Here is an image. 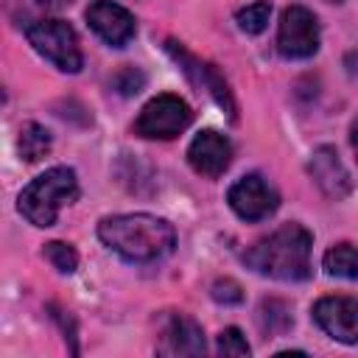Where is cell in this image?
Here are the masks:
<instances>
[{
	"instance_id": "cell-1",
	"label": "cell",
	"mask_w": 358,
	"mask_h": 358,
	"mask_svg": "<svg viewBox=\"0 0 358 358\" xmlns=\"http://www.w3.org/2000/svg\"><path fill=\"white\" fill-rule=\"evenodd\" d=\"M98 238L129 263H154L173 252L176 232L165 218L148 213L109 215L98 224Z\"/></svg>"
},
{
	"instance_id": "cell-2",
	"label": "cell",
	"mask_w": 358,
	"mask_h": 358,
	"mask_svg": "<svg viewBox=\"0 0 358 358\" xmlns=\"http://www.w3.org/2000/svg\"><path fill=\"white\" fill-rule=\"evenodd\" d=\"M310 246H313V235L305 227L285 224L274 229L268 238L257 241L243 255V263L263 277L296 282L310 277Z\"/></svg>"
},
{
	"instance_id": "cell-3",
	"label": "cell",
	"mask_w": 358,
	"mask_h": 358,
	"mask_svg": "<svg viewBox=\"0 0 358 358\" xmlns=\"http://www.w3.org/2000/svg\"><path fill=\"white\" fill-rule=\"evenodd\" d=\"M76 196H78V182L73 168L56 165L22 187L17 207L34 227H53L59 218V210L76 201Z\"/></svg>"
},
{
	"instance_id": "cell-4",
	"label": "cell",
	"mask_w": 358,
	"mask_h": 358,
	"mask_svg": "<svg viewBox=\"0 0 358 358\" xmlns=\"http://www.w3.org/2000/svg\"><path fill=\"white\" fill-rule=\"evenodd\" d=\"M28 42L39 56H45L53 67L62 73H78L81 70V48L78 36L70 22L64 20H36L25 28Z\"/></svg>"
},
{
	"instance_id": "cell-5",
	"label": "cell",
	"mask_w": 358,
	"mask_h": 358,
	"mask_svg": "<svg viewBox=\"0 0 358 358\" xmlns=\"http://www.w3.org/2000/svg\"><path fill=\"white\" fill-rule=\"evenodd\" d=\"M193 120V112L190 106L179 98V95H157L151 98L137 120H134V131L140 137H148V140H171L176 134H182Z\"/></svg>"
},
{
	"instance_id": "cell-6",
	"label": "cell",
	"mask_w": 358,
	"mask_h": 358,
	"mask_svg": "<svg viewBox=\"0 0 358 358\" xmlns=\"http://www.w3.org/2000/svg\"><path fill=\"white\" fill-rule=\"evenodd\" d=\"M277 50L285 59H310L319 50V22L305 6H288L280 17Z\"/></svg>"
},
{
	"instance_id": "cell-7",
	"label": "cell",
	"mask_w": 358,
	"mask_h": 358,
	"mask_svg": "<svg viewBox=\"0 0 358 358\" xmlns=\"http://www.w3.org/2000/svg\"><path fill=\"white\" fill-rule=\"evenodd\" d=\"M165 50L171 53V59L179 64V70L190 78V84L201 92H207L232 120H235V101H232V95H229V90H227V81H224V76L215 70V64H210V62H201L199 56H193V53H187L179 42H173V39H168L165 42Z\"/></svg>"
},
{
	"instance_id": "cell-8",
	"label": "cell",
	"mask_w": 358,
	"mask_h": 358,
	"mask_svg": "<svg viewBox=\"0 0 358 358\" xmlns=\"http://www.w3.org/2000/svg\"><path fill=\"white\" fill-rule=\"evenodd\" d=\"M227 201H229V207L235 210V215L243 218V221H263V218H268V215L280 207L277 190H274L260 173H246V176H241V179L229 187Z\"/></svg>"
},
{
	"instance_id": "cell-9",
	"label": "cell",
	"mask_w": 358,
	"mask_h": 358,
	"mask_svg": "<svg viewBox=\"0 0 358 358\" xmlns=\"http://www.w3.org/2000/svg\"><path fill=\"white\" fill-rule=\"evenodd\" d=\"M313 322L341 344H358V299L322 296L313 305Z\"/></svg>"
},
{
	"instance_id": "cell-10",
	"label": "cell",
	"mask_w": 358,
	"mask_h": 358,
	"mask_svg": "<svg viewBox=\"0 0 358 358\" xmlns=\"http://www.w3.org/2000/svg\"><path fill=\"white\" fill-rule=\"evenodd\" d=\"M187 162H190V168L196 173L215 179V176H221L229 168V162H232V145H229V140L224 134H218L213 129H204L187 145Z\"/></svg>"
},
{
	"instance_id": "cell-11",
	"label": "cell",
	"mask_w": 358,
	"mask_h": 358,
	"mask_svg": "<svg viewBox=\"0 0 358 358\" xmlns=\"http://www.w3.org/2000/svg\"><path fill=\"white\" fill-rule=\"evenodd\" d=\"M87 22L112 48H123L134 36V17L115 0H92L87 8Z\"/></svg>"
},
{
	"instance_id": "cell-12",
	"label": "cell",
	"mask_w": 358,
	"mask_h": 358,
	"mask_svg": "<svg viewBox=\"0 0 358 358\" xmlns=\"http://www.w3.org/2000/svg\"><path fill=\"white\" fill-rule=\"evenodd\" d=\"M207 344H204V333L201 327L190 319V316H182V313H173L162 333H159V344H157V352L159 355H168V358H179V355H204Z\"/></svg>"
},
{
	"instance_id": "cell-13",
	"label": "cell",
	"mask_w": 358,
	"mask_h": 358,
	"mask_svg": "<svg viewBox=\"0 0 358 358\" xmlns=\"http://www.w3.org/2000/svg\"><path fill=\"white\" fill-rule=\"evenodd\" d=\"M308 171L313 176V182L319 185V190L327 196V199H344L350 190H352V182H350V173L344 168V162L338 159L336 148L330 145H322L313 151L310 162H308Z\"/></svg>"
},
{
	"instance_id": "cell-14",
	"label": "cell",
	"mask_w": 358,
	"mask_h": 358,
	"mask_svg": "<svg viewBox=\"0 0 358 358\" xmlns=\"http://www.w3.org/2000/svg\"><path fill=\"white\" fill-rule=\"evenodd\" d=\"M324 271L330 277H341V280H358V249L350 243H338L333 249L324 252L322 260Z\"/></svg>"
},
{
	"instance_id": "cell-15",
	"label": "cell",
	"mask_w": 358,
	"mask_h": 358,
	"mask_svg": "<svg viewBox=\"0 0 358 358\" xmlns=\"http://www.w3.org/2000/svg\"><path fill=\"white\" fill-rule=\"evenodd\" d=\"M20 157L25 162H36L50 151V134L39 123H25L20 129Z\"/></svg>"
},
{
	"instance_id": "cell-16",
	"label": "cell",
	"mask_w": 358,
	"mask_h": 358,
	"mask_svg": "<svg viewBox=\"0 0 358 358\" xmlns=\"http://www.w3.org/2000/svg\"><path fill=\"white\" fill-rule=\"evenodd\" d=\"M257 322H260V327H263L266 336H280V333H285L291 327L294 319H291V308L285 302L266 299L260 305V310H257Z\"/></svg>"
},
{
	"instance_id": "cell-17",
	"label": "cell",
	"mask_w": 358,
	"mask_h": 358,
	"mask_svg": "<svg viewBox=\"0 0 358 358\" xmlns=\"http://www.w3.org/2000/svg\"><path fill=\"white\" fill-rule=\"evenodd\" d=\"M268 14H271V6H268L266 0H260V3H252V6L241 8V11L235 14V20H238V28H241V31H246V34H260V31L268 25Z\"/></svg>"
},
{
	"instance_id": "cell-18",
	"label": "cell",
	"mask_w": 358,
	"mask_h": 358,
	"mask_svg": "<svg viewBox=\"0 0 358 358\" xmlns=\"http://www.w3.org/2000/svg\"><path fill=\"white\" fill-rule=\"evenodd\" d=\"M45 257L53 263V268H59L62 274H73L76 266H78V255L70 243H62V241H50L45 246Z\"/></svg>"
},
{
	"instance_id": "cell-19",
	"label": "cell",
	"mask_w": 358,
	"mask_h": 358,
	"mask_svg": "<svg viewBox=\"0 0 358 358\" xmlns=\"http://www.w3.org/2000/svg\"><path fill=\"white\" fill-rule=\"evenodd\" d=\"M218 355H229V358H246L249 355V344L246 336L238 327H227L218 336Z\"/></svg>"
},
{
	"instance_id": "cell-20",
	"label": "cell",
	"mask_w": 358,
	"mask_h": 358,
	"mask_svg": "<svg viewBox=\"0 0 358 358\" xmlns=\"http://www.w3.org/2000/svg\"><path fill=\"white\" fill-rule=\"evenodd\" d=\"M112 87L120 92V95H126V98H131V95H137L143 87H145V76L137 70V67H120L117 73H115V78H112Z\"/></svg>"
},
{
	"instance_id": "cell-21",
	"label": "cell",
	"mask_w": 358,
	"mask_h": 358,
	"mask_svg": "<svg viewBox=\"0 0 358 358\" xmlns=\"http://www.w3.org/2000/svg\"><path fill=\"white\" fill-rule=\"evenodd\" d=\"M213 299L224 302V305H238V302H243V291L232 280H215L213 282Z\"/></svg>"
},
{
	"instance_id": "cell-22",
	"label": "cell",
	"mask_w": 358,
	"mask_h": 358,
	"mask_svg": "<svg viewBox=\"0 0 358 358\" xmlns=\"http://www.w3.org/2000/svg\"><path fill=\"white\" fill-rule=\"evenodd\" d=\"M25 3L34 6V8H39V11H56V8H64L73 0H25Z\"/></svg>"
},
{
	"instance_id": "cell-23",
	"label": "cell",
	"mask_w": 358,
	"mask_h": 358,
	"mask_svg": "<svg viewBox=\"0 0 358 358\" xmlns=\"http://www.w3.org/2000/svg\"><path fill=\"white\" fill-rule=\"evenodd\" d=\"M350 143H352V151L358 157V117L352 120V129H350Z\"/></svg>"
},
{
	"instance_id": "cell-24",
	"label": "cell",
	"mask_w": 358,
	"mask_h": 358,
	"mask_svg": "<svg viewBox=\"0 0 358 358\" xmlns=\"http://www.w3.org/2000/svg\"><path fill=\"white\" fill-rule=\"evenodd\" d=\"M327 3H341V0H327Z\"/></svg>"
}]
</instances>
